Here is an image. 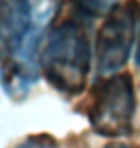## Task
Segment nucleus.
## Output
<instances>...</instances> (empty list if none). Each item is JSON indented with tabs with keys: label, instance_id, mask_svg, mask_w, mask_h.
Segmentation results:
<instances>
[{
	"label": "nucleus",
	"instance_id": "obj_7",
	"mask_svg": "<svg viewBox=\"0 0 140 148\" xmlns=\"http://www.w3.org/2000/svg\"><path fill=\"white\" fill-rule=\"evenodd\" d=\"M140 16V14H138ZM140 19V17H138ZM135 62H136V66L140 67V29H138V40H136V52H135Z\"/></svg>",
	"mask_w": 140,
	"mask_h": 148
},
{
	"label": "nucleus",
	"instance_id": "obj_4",
	"mask_svg": "<svg viewBox=\"0 0 140 148\" xmlns=\"http://www.w3.org/2000/svg\"><path fill=\"white\" fill-rule=\"evenodd\" d=\"M31 0H0V60L19 52L31 27Z\"/></svg>",
	"mask_w": 140,
	"mask_h": 148
},
{
	"label": "nucleus",
	"instance_id": "obj_2",
	"mask_svg": "<svg viewBox=\"0 0 140 148\" xmlns=\"http://www.w3.org/2000/svg\"><path fill=\"white\" fill-rule=\"evenodd\" d=\"M86 104V117L100 137L117 138L132 133L136 96L129 73H115L96 81Z\"/></svg>",
	"mask_w": 140,
	"mask_h": 148
},
{
	"label": "nucleus",
	"instance_id": "obj_8",
	"mask_svg": "<svg viewBox=\"0 0 140 148\" xmlns=\"http://www.w3.org/2000/svg\"><path fill=\"white\" fill-rule=\"evenodd\" d=\"M104 148H130V146L121 144V143H111V144H108V146H104Z\"/></svg>",
	"mask_w": 140,
	"mask_h": 148
},
{
	"label": "nucleus",
	"instance_id": "obj_3",
	"mask_svg": "<svg viewBox=\"0 0 140 148\" xmlns=\"http://www.w3.org/2000/svg\"><path fill=\"white\" fill-rule=\"evenodd\" d=\"M140 12L136 0L119 4L106 16V21L96 37V67L100 75H115L127 64L135 42L136 14Z\"/></svg>",
	"mask_w": 140,
	"mask_h": 148
},
{
	"label": "nucleus",
	"instance_id": "obj_6",
	"mask_svg": "<svg viewBox=\"0 0 140 148\" xmlns=\"http://www.w3.org/2000/svg\"><path fill=\"white\" fill-rule=\"evenodd\" d=\"M16 148H58V143L50 135H31L25 140H21Z\"/></svg>",
	"mask_w": 140,
	"mask_h": 148
},
{
	"label": "nucleus",
	"instance_id": "obj_5",
	"mask_svg": "<svg viewBox=\"0 0 140 148\" xmlns=\"http://www.w3.org/2000/svg\"><path fill=\"white\" fill-rule=\"evenodd\" d=\"M71 2H73V8L77 10V14L86 19L109 16L121 4V0H71Z\"/></svg>",
	"mask_w": 140,
	"mask_h": 148
},
{
	"label": "nucleus",
	"instance_id": "obj_1",
	"mask_svg": "<svg viewBox=\"0 0 140 148\" xmlns=\"http://www.w3.org/2000/svg\"><path fill=\"white\" fill-rule=\"evenodd\" d=\"M90 37L83 19H65L46 37L40 54L44 79L65 96H77L90 73Z\"/></svg>",
	"mask_w": 140,
	"mask_h": 148
}]
</instances>
